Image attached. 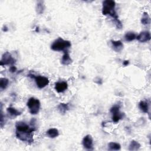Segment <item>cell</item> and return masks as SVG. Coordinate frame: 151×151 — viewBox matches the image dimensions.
Segmentation results:
<instances>
[{"label":"cell","instance_id":"cell-8","mask_svg":"<svg viewBox=\"0 0 151 151\" xmlns=\"http://www.w3.org/2000/svg\"><path fill=\"white\" fill-rule=\"evenodd\" d=\"M138 41L140 43H146L150 40V33L148 31H144L136 36Z\"/></svg>","mask_w":151,"mask_h":151},{"label":"cell","instance_id":"cell-17","mask_svg":"<svg viewBox=\"0 0 151 151\" xmlns=\"http://www.w3.org/2000/svg\"><path fill=\"white\" fill-rule=\"evenodd\" d=\"M57 109L60 113L64 114L69 110V106L66 103H60L57 106Z\"/></svg>","mask_w":151,"mask_h":151},{"label":"cell","instance_id":"cell-24","mask_svg":"<svg viewBox=\"0 0 151 151\" xmlns=\"http://www.w3.org/2000/svg\"><path fill=\"white\" fill-rule=\"evenodd\" d=\"M129 62L128 60H125V61L123 62V65L125 66H127L128 65H129Z\"/></svg>","mask_w":151,"mask_h":151},{"label":"cell","instance_id":"cell-7","mask_svg":"<svg viewBox=\"0 0 151 151\" xmlns=\"http://www.w3.org/2000/svg\"><path fill=\"white\" fill-rule=\"evenodd\" d=\"M83 147L87 150H92L93 149V139L91 135H87L84 137L82 140Z\"/></svg>","mask_w":151,"mask_h":151},{"label":"cell","instance_id":"cell-18","mask_svg":"<svg viewBox=\"0 0 151 151\" xmlns=\"http://www.w3.org/2000/svg\"><path fill=\"white\" fill-rule=\"evenodd\" d=\"M7 111L8 113H9L10 115L13 117H16L21 114V113L19 112L18 110L15 109L14 107H9L7 108Z\"/></svg>","mask_w":151,"mask_h":151},{"label":"cell","instance_id":"cell-9","mask_svg":"<svg viewBox=\"0 0 151 151\" xmlns=\"http://www.w3.org/2000/svg\"><path fill=\"white\" fill-rule=\"evenodd\" d=\"M68 88V84L66 82H59L55 84L54 89L58 93H63Z\"/></svg>","mask_w":151,"mask_h":151},{"label":"cell","instance_id":"cell-20","mask_svg":"<svg viewBox=\"0 0 151 151\" xmlns=\"http://www.w3.org/2000/svg\"><path fill=\"white\" fill-rule=\"evenodd\" d=\"M123 117V114L121 112H117L116 113H115L112 114V120L114 123H117L119 122L120 119H122Z\"/></svg>","mask_w":151,"mask_h":151},{"label":"cell","instance_id":"cell-12","mask_svg":"<svg viewBox=\"0 0 151 151\" xmlns=\"http://www.w3.org/2000/svg\"><path fill=\"white\" fill-rule=\"evenodd\" d=\"M46 135L50 138H55L59 135V132L56 128H50L47 131Z\"/></svg>","mask_w":151,"mask_h":151},{"label":"cell","instance_id":"cell-16","mask_svg":"<svg viewBox=\"0 0 151 151\" xmlns=\"http://www.w3.org/2000/svg\"><path fill=\"white\" fill-rule=\"evenodd\" d=\"M36 12L38 14H42L44 13L45 5L43 1H38L36 5Z\"/></svg>","mask_w":151,"mask_h":151},{"label":"cell","instance_id":"cell-6","mask_svg":"<svg viewBox=\"0 0 151 151\" xmlns=\"http://www.w3.org/2000/svg\"><path fill=\"white\" fill-rule=\"evenodd\" d=\"M15 63V60L9 52H5L2 56L0 64L1 66L5 65H13Z\"/></svg>","mask_w":151,"mask_h":151},{"label":"cell","instance_id":"cell-1","mask_svg":"<svg viewBox=\"0 0 151 151\" xmlns=\"http://www.w3.org/2000/svg\"><path fill=\"white\" fill-rule=\"evenodd\" d=\"M15 128V135L19 140L28 144H32L34 142L33 133L36 130L35 126L30 127L24 122H17Z\"/></svg>","mask_w":151,"mask_h":151},{"label":"cell","instance_id":"cell-15","mask_svg":"<svg viewBox=\"0 0 151 151\" xmlns=\"http://www.w3.org/2000/svg\"><path fill=\"white\" fill-rule=\"evenodd\" d=\"M140 144L136 141L135 140H133L130 142V144H129V150H131V151H134V150H138L140 149Z\"/></svg>","mask_w":151,"mask_h":151},{"label":"cell","instance_id":"cell-10","mask_svg":"<svg viewBox=\"0 0 151 151\" xmlns=\"http://www.w3.org/2000/svg\"><path fill=\"white\" fill-rule=\"evenodd\" d=\"M111 44L113 50L116 52H121L123 48V44L120 40H117V41L111 40Z\"/></svg>","mask_w":151,"mask_h":151},{"label":"cell","instance_id":"cell-2","mask_svg":"<svg viewBox=\"0 0 151 151\" xmlns=\"http://www.w3.org/2000/svg\"><path fill=\"white\" fill-rule=\"evenodd\" d=\"M102 14L104 15H110L113 19V21L119 19L118 15L115 11L116 3L112 0H105L103 2Z\"/></svg>","mask_w":151,"mask_h":151},{"label":"cell","instance_id":"cell-23","mask_svg":"<svg viewBox=\"0 0 151 151\" xmlns=\"http://www.w3.org/2000/svg\"><path fill=\"white\" fill-rule=\"evenodd\" d=\"M17 71V67L14 66H12L9 68V72L11 73H15Z\"/></svg>","mask_w":151,"mask_h":151},{"label":"cell","instance_id":"cell-5","mask_svg":"<svg viewBox=\"0 0 151 151\" xmlns=\"http://www.w3.org/2000/svg\"><path fill=\"white\" fill-rule=\"evenodd\" d=\"M28 77L32 79H34L37 85V86L39 89H43L47 86L48 85L50 81L47 77H44V76H36L35 75L33 74H29L28 75Z\"/></svg>","mask_w":151,"mask_h":151},{"label":"cell","instance_id":"cell-22","mask_svg":"<svg viewBox=\"0 0 151 151\" xmlns=\"http://www.w3.org/2000/svg\"><path fill=\"white\" fill-rule=\"evenodd\" d=\"M9 84V80L7 78L0 79V89L1 90H5Z\"/></svg>","mask_w":151,"mask_h":151},{"label":"cell","instance_id":"cell-11","mask_svg":"<svg viewBox=\"0 0 151 151\" xmlns=\"http://www.w3.org/2000/svg\"><path fill=\"white\" fill-rule=\"evenodd\" d=\"M72 63V60L70 56V54L67 51H66L64 52V54L62 58V64L65 66L69 65Z\"/></svg>","mask_w":151,"mask_h":151},{"label":"cell","instance_id":"cell-14","mask_svg":"<svg viewBox=\"0 0 151 151\" xmlns=\"http://www.w3.org/2000/svg\"><path fill=\"white\" fill-rule=\"evenodd\" d=\"M136 34L132 32H127L125 35V39L126 42H132L136 38Z\"/></svg>","mask_w":151,"mask_h":151},{"label":"cell","instance_id":"cell-3","mask_svg":"<svg viewBox=\"0 0 151 151\" xmlns=\"http://www.w3.org/2000/svg\"><path fill=\"white\" fill-rule=\"evenodd\" d=\"M72 44L68 40H64L62 38H58L51 45V49L56 52H66L71 47Z\"/></svg>","mask_w":151,"mask_h":151},{"label":"cell","instance_id":"cell-4","mask_svg":"<svg viewBox=\"0 0 151 151\" xmlns=\"http://www.w3.org/2000/svg\"><path fill=\"white\" fill-rule=\"evenodd\" d=\"M27 106L30 113L32 115H37L40 111L41 103L38 99L34 97H31L28 99Z\"/></svg>","mask_w":151,"mask_h":151},{"label":"cell","instance_id":"cell-19","mask_svg":"<svg viewBox=\"0 0 151 151\" xmlns=\"http://www.w3.org/2000/svg\"><path fill=\"white\" fill-rule=\"evenodd\" d=\"M141 23L143 25H148L150 23V18L148 13H144L141 18Z\"/></svg>","mask_w":151,"mask_h":151},{"label":"cell","instance_id":"cell-21","mask_svg":"<svg viewBox=\"0 0 151 151\" xmlns=\"http://www.w3.org/2000/svg\"><path fill=\"white\" fill-rule=\"evenodd\" d=\"M121 149V146L116 142H110L108 144V149L110 150H119Z\"/></svg>","mask_w":151,"mask_h":151},{"label":"cell","instance_id":"cell-13","mask_svg":"<svg viewBox=\"0 0 151 151\" xmlns=\"http://www.w3.org/2000/svg\"><path fill=\"white\" fill-rule=\"evenodd\" d=\"M139 107L142 112L145 113H149V103L146 101L140 102L139 104Z\"/></svg>","mask_w":151,"mask_h":151}]
</instances>
